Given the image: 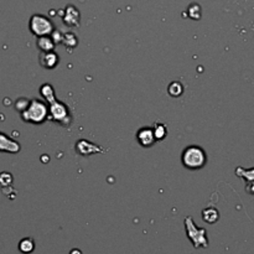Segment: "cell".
<instances>
[{
  "label": "cell",
  "mask_w": 254,
  "mask_h": 254,
  "mask_svg": "<svg viewBox=\"0 0 254 254\" xmlns=\"http://www.w3.org/2000/svg\"><path fill=\"white\" fill-rule=\"evenodd\" d=\"M182 165L189 170H200L207 164L206 151L198 145H190L185 148L181 155Z\"/></svg>",
  "instance_id": "6da1fadb"
},
{
  "label": "cell",
  "mask_w": 254,
  "mask_h": 254,
  "mask_svg": "<svg viewBox=\"0 0 254 254\" xmlns=\"http://www.w3.org/2000/svg\"><path fill=\"white\" fill-rule=\"evenodd\" d=\"M21 114L22 121L31 124H42L48 118V107L40 99H31Z\"/></svg>",
  "instance_id": "7a4b0ae2"
},
{
  "label": "cell",
  "mask_w": 254,
  "mask_h": 254,
  "mask_svg": "<svg viewBox=\"0 0 254 254\" xmlns=\"http://www.w3.org/2000/svg\"><path fill=\"white\" fill-rule=\"evenodd\" d=\"M185 231H186L188 238L191 241L193 248H209L207 231L205 228L198 227L192 219V217H186L185 218Z\"/></svg>",
  "instance_id": "3957f363"
},
{
  "label": "cell",
  "mask_w": 254,
  "mask_h": 254,
  "mask_svg": "<svg viewBox=\"0 0 254 254\" xmlns=\"http://www.w3.org/2000/svg\"><path fill=\"white\" fill-rule=\"evenodd\" d=\"M50 121H54L60 123L64 127H68L71 123V115H70V109L67 107V105H64V102L57 101V98L55 101H52L51 103H48V118Z\"/></svg>",
  "instance_id": "277c9868"
},
{
  "label": "cell",
  "mask_w": 254,
  "mask_h": 254,
  "mask_svg": "<svg viewBox=\"0 0 254 254\" xmlns=\"http://www.w3.org/2000/svg\"><path fill=\"white\" fill-rule=\"evenodd\" d=\"M29 29L38 38L51 35L55 30L52 21L48 19L47 16L41 15V14H35L30 18Z\"/></svg>",
  "instance_id": "5b68a950"
},
{
  "label": "cell",
  "mask_w": 254,
  "mask_h": 254,
  "mask_svg": "<svg viewBox=\"0 0 254 254\" xmlns=\"http://www.w3.org/2000/svg\"><path fill=\"white\" fill-rule=\"evenodd\" d=\"M76 152L81 156H91L94 154H102L105 152V149H102L99 145L89 142L86 139H81L76 143Z\"/></svg>",
  "instance_id": "8992f818"
},
{
  "label": "cell",
  "mask_w": 254,
  "mask_h": 254,
  "mask_svg": "<svg viewBox=\"0 0 254 254\" xmlns=\"http://www.w3.org/2000/svg\"><path fill=\"white\" fill-rule=\"evenodd\" d=\"M20 150H21V145H20L19 142H16L13 138L0 131V152L18 154Z\"/></svg>",
  "instance_id": "52a82bcc"
},
{
  "label": "cell",
  "mask_w": 254,
  "mask_h": 254,
  "mask_svg": "<svg viewBox=\"0 0 254 254\" xmlns=\"http://www.w3.org/2000/svg\"><path fill=\"white\" fill-rule=\"evenodd\" d=\"M137 140L140 147L143 148H151L155 144L156 140L152 133L151 127H143L137 131Z\"/></svg>",
  "instance_id": "ba28073f"
},
{
  "label": "cell",
  "mask_w": 254,
  "mask_h": 254,
  "mask_svg": "<svg viewBox=\"0 0 254 254\" xmlns=\"http://www.w3.org/2000/svg\"><path fill=\"white\" fill-rule=\"evenodd\" d=\"M62 20H64V24L67 25V26L78 27L81 20L80 11L72 5L67 6L66 10H64V15L62 16Z\"/></svg>",
  "instance_id": "9c48e42d"
},
{
  "label": "cell",
  "mask_w": 254,
  "mask_h": 254,
  "mask_svg": "<svg viewBox=\"0 0 254 254\" xmlns=\"http://www.w3.org/2000/svg\"><path fill=\"white\" fill-rule=\"evenodd\" d=\"M39 62L43 68L47 70H54L55 67L59 64L60 57L54 51H47V52H41L39 57Z\"/></svg>",
  "instance_id": "30bf717a"
},
{
  "label": "cell",
  "mask_w": 254,
  "mask_h": 254,
  "mask_svg": "<svg viewBox=\"0 0 254 254\" xmlns=\"http://www.w3.org/2000/svg\"><path fill=\"white\" fill-rule=\"evenodd\" d=\"M36 46L40 48L41 52H47V51H54L56 43H55L54 39L51 38V35H47V36H40V38H38Z\"/></svg>",
  "instance_id": "8fae6325"
},
{
  "label": "cell",
  "mask_w": 254,
  "mask_h": 254,
  "mask_svg": "<svg viewBox=\"0 0 254 254\" xmlns=\"http://www.w3.org/2000/svg\"><path fill=\"white\" fill-rule=\"evenodd\" d=\"M202 219L209 225H213L219 219V212L213 207H209L202 211Z\"/></svg>",
  "instance_id": "7c38bea8"
},
{
  "label": "cell",
  "mask_w": 254,
  "mask_h": 254,
  "mask_svg": "<svg viewBox=\"0 0 254 254\" xmlns=\"http://www.w3.org/2000/svg\"><path fill=\"white\" fill-rule=\"evenodd\" d=\"M35 241L31 238V237H26V238H22L19 242V251L22 254H31L32 252L35 251Z\"/></svg>",
  "instance_id": "4fadbf2b"
},
{
  "label": "cell",
  "mask_w": 254,
  "mask_h": 254,
  "mask_svg": "<svg viewBox=\"0 0 254 254\" xmlns=\"http://www.w3.org/2000/svg\"><path fill=\"white\" fill-rule=\"evenodd\" d=\"M40 94H41V97H42V98L47 102V103H51V102L55 101V99L57 98L56 94H55L54 87L51 86V85H48V83H45V85L41 86Z\"/></svg>",
  "instance_id": "5bb4252c"
},
{
  "label": "cell",
  "mask_w": 254,
  "mask_h": 254,
  "mask_svg": "<svg viewBox=\"0 0 254 254\" xmlns=\"http://www.w3.org/2000/svg\"><path fill=\"white\" fill-rule=\"evenodd\" d=\"M61 43L66 48H75L78 45V39L73 32H66L62 35Z\"/></svg>",
  "instance_id": "9a60e30c"
},
{
  "label": "cell",
  "mask_w": 254,
  "mask_h": 254,
  "mask_svg": "<svg viewBox=\"0 0 254 254\" xmlns=\"http://www.w3.org/2000/svg\"><path fill=\"white\" fill-rule=\"evenodd\" d=\"M184 91H185V88H184V86H182V83L177 82V81L171 82L168 87L169 96L172 97V98H179V97H181L182 93H184Z\"/></svg>",
  "instance_id": "2e32d148"
},
{
  "label": "cell",
  "mask_w": 254,
  "mask_h": 254,
  "mask_svg": "<svg viewBox=\"0 0 254 254\" xmlns=\"http://www.w3.org/2000/svg\"><path fill=\"white\" fill-rule=\"evenodd\" d=\"M152 133H154V137H155L156 142H161L166 138L168 135V129L166 126L163 123H155L152 127Z\"/></svg>",
  "instance_id": "e0dca14e"
},
{
  "label": "cell",
  "mask_w": 254,
  "mask_h": 254,
  "mask_svg": "<svg viewBox=\"0 0 254 254\" xmlns=\"http://www.w3.org/2000/svg\"><path fill=\"white\" fill-rule=\"evenodd\" d=\"M13 184V175L10 172H0V186L1 188H6V186H10Z\"/></svg>",
  "instance_id": "ac0fdd59"
},
{
  "label": "cell",
  "mask_w": 254,
  "mask_h": 254,
  "mask_svg": "<svg viewBox=\"0 0 254 254\" xmlns=\"http://www.w3.org/2000/svg\"><path fill=\"white\" fill-rule=\"evenodd\" d=\"M189 16L193 20H198L201 18V8L198 4H191L188 10Z\"/></svg>",
  "instance_id": "d6986e66"
},
{
  "label": "cell",
  "mask_w": 254,
  "mask_h": 254,
  "mask_svg": "<svg viewBox=\"0 0 254 254\" xmlns=\"http://www.w3.org/2000/svg\"><path fill=\"white\" fill-rule=\"evenodd\" d=\"M29 102H30L29 99L26 98H19L15 103V109L19 113H22L25 109H26L27 106H29Z\"/></svg>",
  "instance_id": "ffe728a7"
},
{
  "label": "cell",
  "mask_w": 254,
  "mask_h": 254,
  "mask_svg": "<svg viewBox=\"0 0 254 254\" xmlns=\"http://www.w3.org/2000/svg\"><path fill=\"white\" fill-rule=\"evenodd\" d=\"M70 254H82V251H81V249H78V248H73L72 251L70 252Z\"/></svg>",
  "instance_id": "44dd1931"
}]
</instances>
